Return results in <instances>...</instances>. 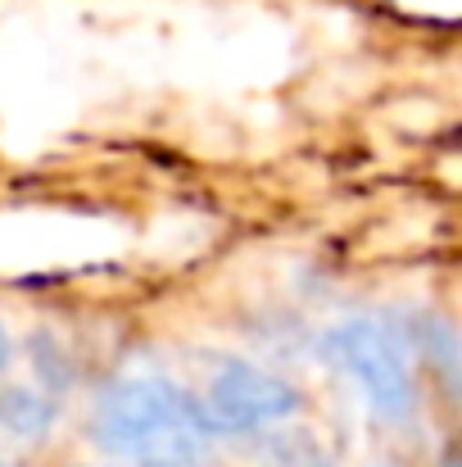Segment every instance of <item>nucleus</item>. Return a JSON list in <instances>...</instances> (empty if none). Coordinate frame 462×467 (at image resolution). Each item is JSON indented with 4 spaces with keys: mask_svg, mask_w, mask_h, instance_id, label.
<instances>
[{
    "mask_svg": "<svg viewBox=\"0 0 462 467\" xmlns=\"http://www.w3.org/2000/svg\"><path fill=\"white\" fill-rule=\"evenodd\" d=\"M91 431L128 467H213V436L190 390L159 372L114 377L96 400Z\"/></svg>",
    "mask_w": 462,
    "mask_h": 467,
    "instance_id": "nucleus-1",
    "label": "nucleus"
},
{
    "mask_svg": "<svg viewBox=\"0 0 462 467\" xmlns=\"http://www.w3.org/2000/svg\"><path fill=\"white\" fill-rule=\"evenodd\" d=\"M331 368L358 386L363 404L372 409V418L404 427L417 413V377H413V358L404 336L385 322V317H344L340 327L326 331L322 340Z\"/></svg>",
    "mask_w": 462,
    "mask_h": 467,
    "instance_id": "nucleus-2",
    "label": "nucleus"
},
{
    "mask_svg": "<svg viewBox=\"0 0 462 467\" xmlns=\"http://www.w3.org/2000/svg\"><path fill=\"white\" fill-rule=\"evenodd\" d=\"M190 400L209 436H263L300 413V390L245 358H218Z\"/></svg>",
    "mask_w": 462,
    "mask_h": 467,
    "instance_id": "nucleus-3",
    "label": "nucleus"
},
{
    "mask_svg": "<svg viewBox=\"0 0 462 467\" xmlns=\"http://www.w3.org/2000/svg\"><path fill=\"white\" fill-rule=\"evenodd\" d=\"M5 363H9V336H5V327H0V372H5Z\"/></svg>",
    "mask_w": 462,
    "mask_h": 467,
    "instance_id": "nucleus-4",
    "label": "nucleus"
},
{
    "mask_svg": "<svg viewBox=\"0 0 462 467\" xmlns=\"http://www.w3.org/2000/svg\"><path fill=\"white\" fill-rule=\"evenodd\" d=\"M286 467H326L322 459H295V463H286Z\"/></svg>",
    "mask_w": 462,
    "mask_h": 467,
    "instance_id": "nucleus-5",
    "label": "nucleus"
},
{
    "mask_svg": "<svg viewBox=\"0 0 462 467\" xmlns=\"http://www.w3.org/2000/svg\"><path fill=\"white\" fill-rule=\"evenodd\" d=\"M0 467H14V463H5V459H0Z\"/></svg>",
    "mask_w": 462,
    "mask_h": 467,
    "instance_id": "nucleus-6",
    "label": "nucleus"
}]
</instances>
